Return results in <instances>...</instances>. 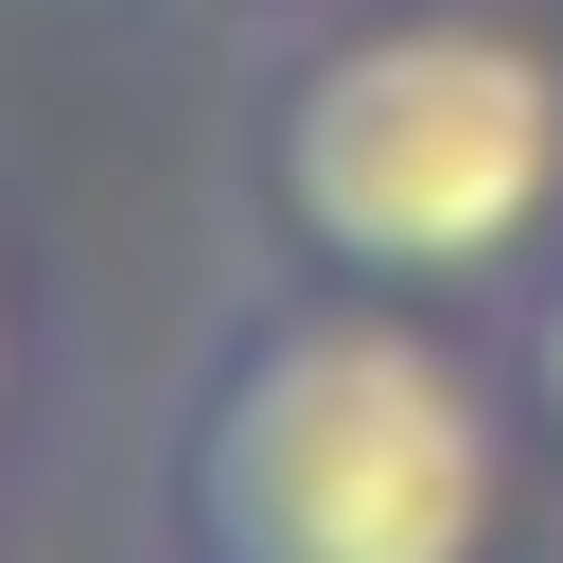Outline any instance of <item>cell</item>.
<instances>
[{
	"mask_svg": "<svg viewBox=\"0 0 563 563\" xmlns=\"http://www.w3.org/2000/svg\"><path fill=\"white\" fill-rule=\"evenodd\" d=\"M158 510L176 563H493L510 405L405 282H317L211 334Z\"/></svg>",
	"mask_w": 563,
	"mask_h": 563,
	"instance_id": "cell-1",
	"label": "cell"
},
{
	"mask_svg": "<svg viewBox=\"0 0 563 563\" xmlns=\"http://www.w3.org/2000/svg\"><path fill=\"white\" fill-rule=\"evenodd\" d=\"M264 211L334 282H493L563 211V53L528 18H352L264 88Z\"/></svg>",
	"mask_w": 563,
	"mask_h": 563,
	"instance_id": "cell-2",
	"label": "cell"
},
{
	"mask_svg": "<svg viewBox=\"0 0 563 563\" xmlns=\"http://www.w3.org/2000/svg\"><path fill=\"white\" fill-rule=\"evenodd\" d=\"M528 405H545V440H563V282H545V317H528Z\"/></svg>",
	"mask_w": 563,
	"mask_h": 563,
	"instance_id": "cell-3",
	"label": "cell"
}]
</instances>
